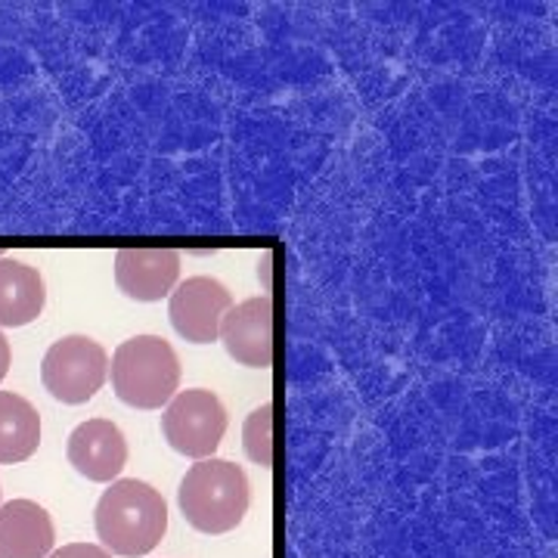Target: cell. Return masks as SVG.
I'll return each mask as SVG.
<instances>
[{"instance_id": "obj_3", "label": "cell", "mask_w": 558, "mask_h": 558, "mask_svg": "<svg viewBox=\"0 0 558 558\" xmlns=\"http://www.w3.org/2000/svg\"><path fill=\"white\" fill-rule=\"evenodd\" d=\"M178 351L161 336H134L112 354L116 398L134 410H161L178 395Z\"/></svg>"}, {"instance_id": "obj_7", "label": "cell", "mask_w": 558, "mask_h": 558, "mask_svg": "<svg viewBox=\"0 0 558 558\" xmlns=\"http://www.w3.org/2000/svg\"><path fill=\"white\" fill-rule=\"evenodd\" d=\"M218 339L227 354L248 369H270L274 363V299H258L233 304L220 319Z\"/></svg>"}, {"instance_id": "obj_12", "label": "cell", "mask_w": 558, "mask_h": 558, "mask_svg": "<svg viewBox=\"0 0 558 558\" xmlns=\"http://www.w3.org/2000/svg\"><path fill=\"white\" fill-rule=\"evenodd\" d=\"M38 410L13 391H0V465L25 462L38 453Z\"/></svg>"}, {"instance_id": "obj_15", "label": "cell", "mask_w": 558, "mask_h": 558, "mask_svg": "<svg viewBox=\"0 0 558 558\" xmlns=\"http://www.w3.org/2000/svg\"><path fill=\"white\" fill-rule=\"evenodd\" d=\"M10 341L3 339V332H0V381L7 379V373H10Z\"/></svg>"}, {"instance_id": "obj_13", "label": "cell", "mask_w": 558, "mask_h": 558, "mask_svg": "<svg viewBox=\"0 0 558 558\" xmlns=\"http://www.w3.org/2000/svg\"><path fill=\"white\" fill-rule=\"evenodd\" d=\"M242 447L252 462H258L260 469L274 465V403H260L258 410H252V416L242 425Z\"/></svg>"}, {"instance_id": "obj_1", "label": "cell", "mask_w": 558, "mask_h": 558, "mask_svg": "<svg viewBox=\"0 0 558 558\" xmlns=\"http://www.w3.org/2000/svg\"><path fill=\"white\" fill-rule=\"evenodd\" d=\"M97 537L109 556L137 558L153 553L168 531V506L153 484L119 478L109 484L94 512Z\"/></svg>"}, {"instance_id": "obj_9", "label": "cell", "mask_w": 558, "mask_h": 558, "mask_svg": "<svg viewBox=\"0 0 558 558\" xmlns=\"http://www.w3.org/2000/svg\"><path fill=\"white\" fill-rule=\"evenodd\" d=\"M180 255L174 248H121L116 255V282L134 301H161L174 292Z\"/></svg>"}, {"instance_id": "obj_8", "label": "cell", "mask_w": 558, "mask_h": 558, "mask_svg": "<svg viewBox=\"0 0 558 558\" xmlns=\"http://www.w3.org/2000/svg\"><path fill=\"white\" fill-rule=\"evenodd\" d=\"M69 462L72 469L97 484L119 481L121 469L128 462V440L121 428L109 418H87L69 435Z\"/></svg>"}, {"instance_id": "obj_14", "label": "cell", "mask_w": 558, "mask_h": 558, "mask_svg": "<svg viewBox=\"0 0 558 558\" xmlns=\"http://www.w3.org/2000/svg\"><path fill=\"white\" fill-rule=\"evenodd\" d=\"M47 558H112L102 546H94V543H69L62 549H53Z\"/></svg>"}, {"instance_id": "obj_5", "label": "cell", "mask_w": 558, "mask_h": 558, "mask_svg": "<svg viewBox=\"0 0 558 558\" xmlns=\"http://www.w3.org/2000/svg\"><path fill=\"white\" fill-rule=\"evenodd\" d=\"M161 432L171 450L190 459H211L218 453L223 432H227V410L215 391L208 388H190L178 391L168 400Z\"/></svg>"}, {"instance_id": "obj_10", "label": "cell", "mask_w": 558, "mask_h": 558, "mask_svg": "<svg viewBox=\"0 0 558 558\" xmlns=\"http://www.w3.org/2000/svg\"><path fill=\"white\" fill-rule=\"evenodd\" d=\"M53 543V519L35 499H10L0 506V558H47Z\"/></svg>"}, {"instance_id": "obj_6", "label": "cell", "mask_w": 558, "mask_h": 558, "mask_svg": "<svg viewBox=\"0 0 558 558\" xmlns=\"http://www.w3.org/2000/svg\"><path fill=\"white\" fill-rule=\"evenodd\" d=\"M230 307H233V295L220 279L193 277L174 286L168 317L180 339L193 341V344H211L218 341L220 319Z\"/></svg>"}, {"instance_id": "obj_4", "label": "cell", "mask_w": 558, "mask_h": 558, "mask_svg": "<svg viewBox=\"0 0 558 558\" xmlns=\"http://www.w3.org/2000/svg\"><path fill=\"white\" fill-rule=\"evenodd\" d=\"M109 376V354L100 341L87 336H65L53 341L40 363L44 388L62 403H87Z\"/></svg>"}, {"instance_id": "obj_11", "label": "cell", "mask_w": 558, "mask_h": 558, "mask_svg": "<svg viewBox=\"0 0 558 558\" xmlns=\"http://www.w3.org/2000/svg\"><path fill=\"white\" fill-rule=\"evenodd\" d=\"M47 304V286L25 260L0 258V326L20 329L40 317Z\"/></svg>"}, {"instance_id": "obj_2", "label": "cell", "mask_w": 558, "mask_h": 558, "mask_svg": "<svg viewBox=\"0 0 558 558\" xmlns=\"http://www.w3.org/2000/svg\"><path fill=\"white\" fill-rule=\"evenodd\" d=\"M178 502L183 519L202 534H227L240 527L252 490L248 478L236 462L227 459H199L180 481Z\"/></svg>"}, {"instance_id": "obj_16", "label": "cell", "mask_w": 558, "mask_h": 558, "mask_svg": "<svg viewBox=\"0 0 558 558\" xmlns=\"http://www.w3.org/2000/svg\"><path fill=\"white\" fill-rule=\"evenodd\" d=\"M270 260H274V255L270 252H264V258H260L258 264V274L264 277V289L270 292Z\"/></svg>"}]
</instances>
